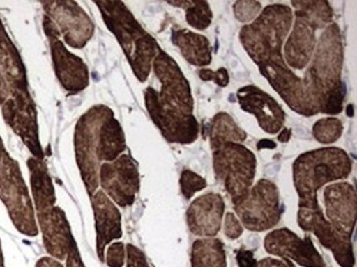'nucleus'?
Masks as SVG:
<instances>
[{"mask_svg":"<svg viewBox=\"0 0 357 267\" xmlns=\"http://www.w3.org/2000/svg\"><path fill=\"white\" fill-rule=\"evenodd\" d=\"M238 264L240 267H255L257 259H254L253 252L241 249L236 255Z\"/></svg>","mask_w":357,"mask_h":267,"instance_id":"58836bf2","label":"nucleus"},{"mask_svg":"<svg viewBox=\"0 0 357 267\" xmlns=\"http://www.w3.org/2000/svg\"><path fill=\"white\" fill-rule=\"evenodd\" d=\"M127 267H150L144 253L132 244L127 245Z\"/></svg>","mask_w":357,"mask_h":267,"instance_id":"e433bc0d","label":"nucleus"},{"mask_svg":"<svg viewBox=\"0 0 357 267\" xmlns=\"http://www.w3.org/2000/svg\"><path fill=\"white\" fill-rule=\"evenodd\" d=\"M192 267H227L223 243L219 239L204 238L192 244Z\"/></svg>","mask_w":357,"mask_h":267,"instance_id":"cd10ccee","label":"nucleus"},{"mask_svg":"<svg viewBox=\"0 0 357 267\" xmlns=\"http://www.w3.org/2000/svg\"><path fill=\"white\" fill-rule=\"evenodd\" d=\"M66 267H86L82 259L81 253L78 251L75 240L70 243V250L66 255Z\"/></svg>","mask_w":357,"mask_h":267,"instance_id":"4c0bfd02","label":"nucleus"},{"mask_svg":"<svg viewBox=\"0 0 357 267\" xmlns=\"http://www.w3.org/2000/svg\"><path fill=\"white\" fill-rule=\"evenodd\" d=\"M255 267H295L291 261H288L285 259H272V257H267V259H261L259 262L257 263Z\"/></svg>","mask_w":357,"mask_h":267,"instance_id":"ea45409f","label":"nucleus"},{"mask_svg":"<svg viewBox=\"0 0 357 267\" xmlns=\"http://www.w3.org/2000/svg\"><path fill=\"white\" fill-rule=\"evenodd\" d=\"M353 163L345 150L324 147L301 154L294 162V185L299 196V209H320L318 192L328 183L344 180Z\"/></svg>","mask_w":357,"mask_h":267,"instance_id":"f03ea898","label":"nucleus"},{"mask_svg":"<svg viewBox=\"0 0 357 267\" xmlns=\"http://www.w3.org/2000/svg\"><path fill=\"white\" fill-rule=\"evenodd\" d=\"M210 145L213 152L228 143L241 144L248 138V134L238 125L232 116L220 112L213 118L209 127Z\"/></svg>","mask_w":357,"mask_h":267,"instance_id":"bb28decb","label":"nucleus"},{"mask_svg":"<svg viewBox=\"0 0 357 267\" xmlns=\"http://www.w3.org/2000/svg\"><path fill=\"white\" fill-rule=\"evenodd\" d=\"M95 3L98 6L105 24L125 51L135 77L144 83L150 76L153 60L161 47L122 1L104 0L95 1Z\"/></svg>","mask_w":357,"mask_h":267,"instance_id":"7ed1b4c3","label":"nucleus"},{"mask_svg":"<svg viewBox=\"0 0 357 267\" xmlns=\"http://www.w3.org/2000/svg\"><path fill=\"white\" fill-rule=\"evenodd\" d=\"M153 70L161 83L158 97L163 102L183 111L185 113L194 112V98L188 80L169 54L160 49L153 60Z\"/></svg>","mask_w":357,"mask_h":267,"instance_id":"2eb2a0df","label":"nucleus"},{"mask_svg":"<svg viewBox=\"0 0 357 267\" xmlns=\"http://www.w3.org/2000/svg\"><path fill=\"white\" fill-rule=\"evenodd\" d=\"M30 98L20 55L0 21V103L3 106Z\"/></svg>","mask_w":357,"mask_h":267,"instance_id":"4468645a","label":"nucleus"},{"mask_svg":"<svg viewBox=\"0 0 357 267\" xmlns=\"http://www.w3.org/2000/svg\"><path fill=\"white\" fill-rule=\"evenodd\" d=\"M0 200L8 211L13 225L21 234H39L33 205L18 162L7 154L0 165Z\"/></svg>","mask_w":357,"mask_h":267,"instance_id":"423d86ee","label":"nucleus"},{"mask_svg":"<svg viewBox=\"0 0 357 267\" xmlns=\"http://www.w3.org/2000/svg\"><path fill=\"white\" fill-rule=\"evenodd\" d=\"M47 16L54 22L64 42L81 49L93 38L95 26L75 1H42Z\"/></svg>","mask_w":357,"mask_h":267,"instance_id":"ddd939ff","label":"nucleus"},{"mask_svg":"<svg viewBox=\"0 0 357 267\" xmlns=\"http://www.w3.org/2000/svg\"><path fill=\"white\" fill-rule=\"evenodd\" d=\"M207 188V181L190 170H184L181 175V188L186 200H190L196 193Z\"/></svg>","mask_w":357,"mask_h":267,"instance_id":"473e14b6","label":"nucleus"},{"mask_svg":"<svg viewBox=\"0 0 357 267\" xmlns=\"http://www.w3.org/2000/svg\"><path fill=\"white\" fill-rule=\"evenodd\" d=\"M145 106L166 140L173 144L189 145L199 135V124L194 114H187L169 106L158 97V91L149 87L144 93Z\"/></svg>","mask_w":357,"mask_h":267,"instance_id":"1a4fd4ad","label":"nucleus"},{"mask_svg":"<svg viewBox=\"0 0 357 267\" xmlns=\"http://www.w3.org/2000/svg\"><path fill=\"white\" fill-rule=\"evenodd\" d=\"M126 150L125 133L114 113L102 122L98 133L97 157L99 161L112 162Z\"/></svg>","mask_w":357,"mask_h":267,"instance_id":"a878e982","label":"nucleus"},{"mask_svg":"<svg viewBox=\"0 0 357 267\" xmlns=\"http://www.w3.org/2000/svg\"><path fill=\"white\" fill-rule=\"evenodd\" d=\"M291 137V129H282L280 131V136H278V140L280 143H288Z\"/></svg>","mask_w":357,"mask_h":267,"instance_id":"79ce46f5","label":"nucleus"},{"mask_svg":"<svg viewBox=\"0 0 357 267\" xmlns=\"http://www.w3.org/2000/svg\"><path fill=\"white\" fill-rule=\"evenodd\" d=\"M261 148H276V144L272 140L265 139V140H261L257 144V149H261Z\"/></svg>","mask_w":357,"mask_h":267,"instance_id":"37998d69","label":"nucleus"},{"mask_svg":"<svg viewBox=\"0 0 357 267\" xmlns=\"http://www.w3.org/2000/svg\"><path fill=\"white\" fill-rule=\"evenodd\" d=\"M99 180L106 195L116 205L128 207L135 203L140 190V175L135 160L128 154L102 163L99 169Z\"/></svg>","mask_w":357,"mask_h":267,"instance_id":"9b49d317","label":"nucleus"},{"mask_svg":"<svg viewBox=\"0 0 357 267\" xmlns=\"http://www.w3.org/2000/svg\"><path fill=\"white\" fill-rule=\"evenodd\" d=\"M295 15L303 17L308 21L313 28L324 29L333 24V10L329 1L317 0V1H291Z\"/></svg>","mask_w":357,"mask_h":267,"instance_id":"c85d7f7f","label":"nucleus"},{"mask_svg":"<svg viewBox=\"0 0 357 267\" xmlns=\"http://www.w3.org/2000/svg\"><path fill=\"white\" fill-rule=\"evenodd\" d=\"M200 79L204 81H213L217 86L225 88L230 83V77H229L228 70L225 67H221L217 72L208 70V68H202L199 72Z\"/></svg>","mask_w":357,"mask_h":267,"instance_id":"f704fd0d","label":"nucleus"},{"mask_svg":"<svg viewBox=\"0 0 357 267\" xmlns=\"http://www.w3.org/2000/svg\"><path fill=\"white\" fill-rule=\"evenodd\" d=\"M7 154H8V152H6L3 140H1V138H0V165H1V162L3 161V159H5Z\"/></svg>","mask_w":357,"mask_h":267,"instance_id":"c03bdc74","label":"nucleus"},{"mask_svg":"<svg viewBox=\"0 0 357 267\" xmlns=\"http://www.w3.org/2000/svg\"><path fill=\"white\" fill-rule=\"evenodd\" d=\"M236 98L242 110L253 114L265 133L275 135L282 131L285 123V112L272 95L257 86L249 85L238 89Z\"/></svg>","mask_w":357,"mask_h":267,"instance_id":"6ab92c4d","label":"nucleus"},{"mask_svg":"<svg viewBox=\"0 0 357 267\" xmlns=\"http://www.w3.org/2000/svg\"><path fill=\"white\" fill-rule=\"evenodd\" d=\"M225 202L217 193L199 196L187 211V224L195 236L213 238L220 232Z\"/></svg>","mask_w":357,"mask_h":267,"instance_id":"aec40b11","label":"nucleus"},{"mask_svg":"<svg viewBox=\"0 0 357 267\" xmlns=\"http://www.w3.org/2000/svg\"><path fill=\"white\" fill-rule=\"evenodd\" d=\"M106 262L109 267H122L125 264L126 249L122 242H114L107 249Z\"/></svg>","mask_w":357,"mask_h":267,"instance_id":"72a5a7b5","label":"nucleus"},{"mask_svg":"<svg viewBox=\"0 0 357 267\" xmlns=\"http://www.w3.org/2000/svg\"><path fill=\"white\" fill-rule=\"evenodd\" d=\"M298 225L307 232H313L319 242L333 253L334 259L341 267H353L355 264L353 244L333 228L324 217L321 209H299Z\"/></svg>","mask_w":357,"mask_h":267,"instance_id":"dca6fc26","label":"nucleus"},{"mask_svg":"<svg viewBox=\"0 0 357 267\" xmlns=\"http://www.w3.org/2000/svg\"><path fill=\"white\" fill-rule=\"evenodd\" d=\"M294 22V11L289 6H266L253 22L240 32V42L257 66L267 63L282 62V47Z\"/></svg>","mask_w":357,"mask_h":267,"instance_id":"20e7f679","label":"nucleus"},{"mask_svg":"<svg viewBox=\"0 0 357 267\" xmlns=\"http://www.w3.org/2000/svg\"><path fill=\"white\" fill-rule=\"evenodd\" d=\"M47 253L54 259H66L73 238L68 218L60 207H55L47 224L40 227Z\"/></svg>","mask_w":357,"mask_h":267,"instance_id":"b1692460","label":"nucleus"},{"mask_svg":"<svg viewBox=\"0 0 357 267\" xmlns=\"http://www.w3.org/2000/svg\"><path fill=\"white\" fill-rule=\"evenodd\" d=\"M112 113L114 112L107 106H93L79 118L76 125V160L91 197L96 193L99 185V169L101 165L97 157L99 129L102 122Z\"/></svg>","mask_w":357,"mask_h":267,"instance_id":"0eeeda50","label":"nucleus"},{"mask_svg":"<svg viewBox=\"0 0 357 267\" xmlns=\"http://www.w3.org/2000/svg\"><path fill=\"white\" fill-rule=\"evenodd\" d=\"M97 234V254L105 261V251L114 240L122 236L121 213L104 191H96L91 196Z\"/></svg>","mask_w":357,"mask_h":267,"instance_id":"412c9836","label":"nucleus"},{"mask_svg":"<svg viewBox=\"0 0 357 267\" xmlns=\"http://www.w3.org/2000/svg\"><path fill=\"white\" fill-rule=\"evenodd\" d=\"M343 123L339 118H321L313 124V137L317 142L324 145H331L339 140L343 134Z\"/></svg>","mask_w":357,"mask_h":267,"instance_id":"7c9ffc66","label":"nucleus"},{"mask_svg":"<svg viewBox=\"0 0 357 267\" xmlns=\"http://www.w3.org/2000/svg\"><path fill=\"white\" fill-rule=\"evenodd\" d=\"M264 247L269 254L294 261L303 267H326L310 236L301 239L287 228L269 232L265 236Z\"/></svg>","mask_w":357,"mask_h":267,"instance_id":"f3484780","label":"nucleus"},{"mask_svg":"<svg viewBox=\"0 0 357 267\" xmlns=\"http://www.w3.org/2000/svg\"><path fill=\"white\" fill-rule=\"evenodd\" d=\"M344 49L337 24L326 26L320 36L305 80L318 103L320 113L337 115L343 110L347 86L342 81Z\"/></svg>","mask_w":357,"mask_h":267,"instance_id":"f257e3e1","label":"nucleus"},{"mask_svg":"<svg viewBox=\"0 0 357 267\" xmlns=\"http://www.w3.org/2000/svg\"><path fill=\"white\" fill-rule=\"evenodd\" d=\"M36 267H64L54 257H42L38 261Z\"/></svg>","mask_w":357,"mask_h":267,"instance_id":"a19ab883","label":"nucleus"},{"mask_svg":"<svg viewBox=\"0 0 357 267\" xmlns=\"http://www.w3.org/2000/svg\"><path fill=\"white\" fill-rule=\"evenodd\" d=\"M284 44L282 57L290 70H303L308 67L316 49V29L303 17L294 13V22Z\"/></svg>","mask_w":357,"mask_h":267,"instance_id":"4be33fe9","label":"nucleus"},{"mask_svg":"<svg viewBox=\"0 0 357 267\" xmlns=\"http://www.w3.org/2000/svg\"><path fill=\"white\" fill-rule=\"evenodd\" d=\"M263 10L261 3L259 1H254V0H240L236 1L233 6V11L236 20L240 21L242 24H249L253 22L255 19L259 17L261 11Z\"/></svg>","mask_w":357,"mask_h":267,"instance_id":"2f4dec72","label":"nucleus"},{"mask_svg":"<svg viewBox=\"0 0 357 267\" xmlns=\"http://www.w3.org/2000/svg\"><path fill=\"white\" fill-rule=\"evenodd\" d=\"M28 167L30 170V182L36 217L39 221V226L41 227L47 224L56 207L54 186L43 160L30 158L28 160Z\"/></svg>","mask_w":357,"mask_h":267,"instance_id":"5701e85b","label":"nucleus"},{"mask_svg":"<svg viewBox=\"0 0 357 267\" xmlns=\"http://www.w3.org/2000/svg\"><path fill=\"white\" fill-rule=\"evenodd\" d=\"M326 218L345 239H352L356 226V190L347 182L333 183L324 188Z\"/></svg>","mask_w":357,"mask_h":267,"instance_id":"a211bd4d","label":"nucleus"},{"mask_svg":"<svg viewBox=\"0 0 357 267\" xmlns=\"http://www.w3.org/2000/svg\"><path fill=\"white\" fill-rule=\"evenodd\" d=\"M242 224L251 232H266L280 222L282 215L280 191L271 181L261 179L252 186L241 203L234 206Z\"/></svg>","mask_w":357,"mask_h":267,"instance_id":"6e6552de","label":"nucleus"},{"mask_svg":"<svg viewBox=\"0 0 357 267\" xmlns=\"http://www.w3.org/2000/svg\"><path fill=\"white\" fill-rule=\"evenodd\" d=\"M213 169L236 206L251 190L257 175V157L243 145L228 143L213 152Z\"/></svg>","mask_w":357,"mask_h":267,"instance_id":"39448f33","label":"nucleus"},{"mask_svg":"<svg viewBox=\"0 0 357 267\" xmlns=\"http://www.w3.org/2000/svg\"><path fill=\"white\" fill-rule=\"evenodd\" d=\"M43 28L51 45L55 74L65 90L78 93L87 88L89 74L83 59L72 54L60 40V32L47 16L43 18Z\"/></svg>","mask_w":357,"mask_h":267,"instance_id":"f8f14e48","label":"nucleus"},{"mask_svg":"<svg viewBox=\"0 0 357 267\" xmlns=\"http://www.w3.org/2000/svg\"><path fill=\"white\" fill-rule=\"evenodd\" d=\"M172 42L178 47L181 55L189 64L205 67L213 62V47L209 40L202 34L187 29H173Z\"/></svg>","mask_w":357,"mask_h":267,"instance_id":"393cba45","label":"nucleus"},{"mask_svg":"<svg viewBox=\"0 0 357 267\" xmlns=\"http://www.w3.org/2000/svg\"><path fill=\"white\" fill-rule=\"evenodd\" d=\"M259 72L264 76L273 89L280 95L296 113L313 116L320 113L318 103L311 93L303 78L298 77L293 70L282 62L259 65Z\"/></svg>","mask_w":357,"mask_h":267,"instance_id":"9d476101","label":"nucleus"},{"mask_svg":"<svg viewBox=\"0 0 357 267\" xmlns=\"http://www.w3.org/2000/svg\"><path fill=\"white\" fill-rule=\"evenodd\" d=\"M225 234L229 239L236 240L243 234V226L238 217L232 213H228L225 218Z\"/></svg>","mask_w":357,"mask_h":267,"instance_id":"c9c22d12","label":"nucleus"},{"mask_svg":"<svg viewBox=\"0 0 357 267\" xmlns=\"http://www.w3.org/2000/svg\"><path fill=\"white\" fill-rule=\"evenodd\" d=\"M0 267H5V263H3V250H1V244H0Z\"/></svg>","mask_w":357,"mask_h":267,"instance_id":"a18cd8bd","label":"nucleus"},{"mask_svg":"<svg viewBox=\"0 0 357 267\" xmlns=\"http://www.w3.org/2000/svg\"><path fill=\"white\" fill-rule=\"evenodd\" d=\"M169 3L184 8L186 13L187 24L198 31H204L213 24V10L207 1L192 0V1H169Z\"/></svg>","mask_w":357,"mask_h":267,"instance_id":"c756f323","label":"nucleus"}]
</instances>
